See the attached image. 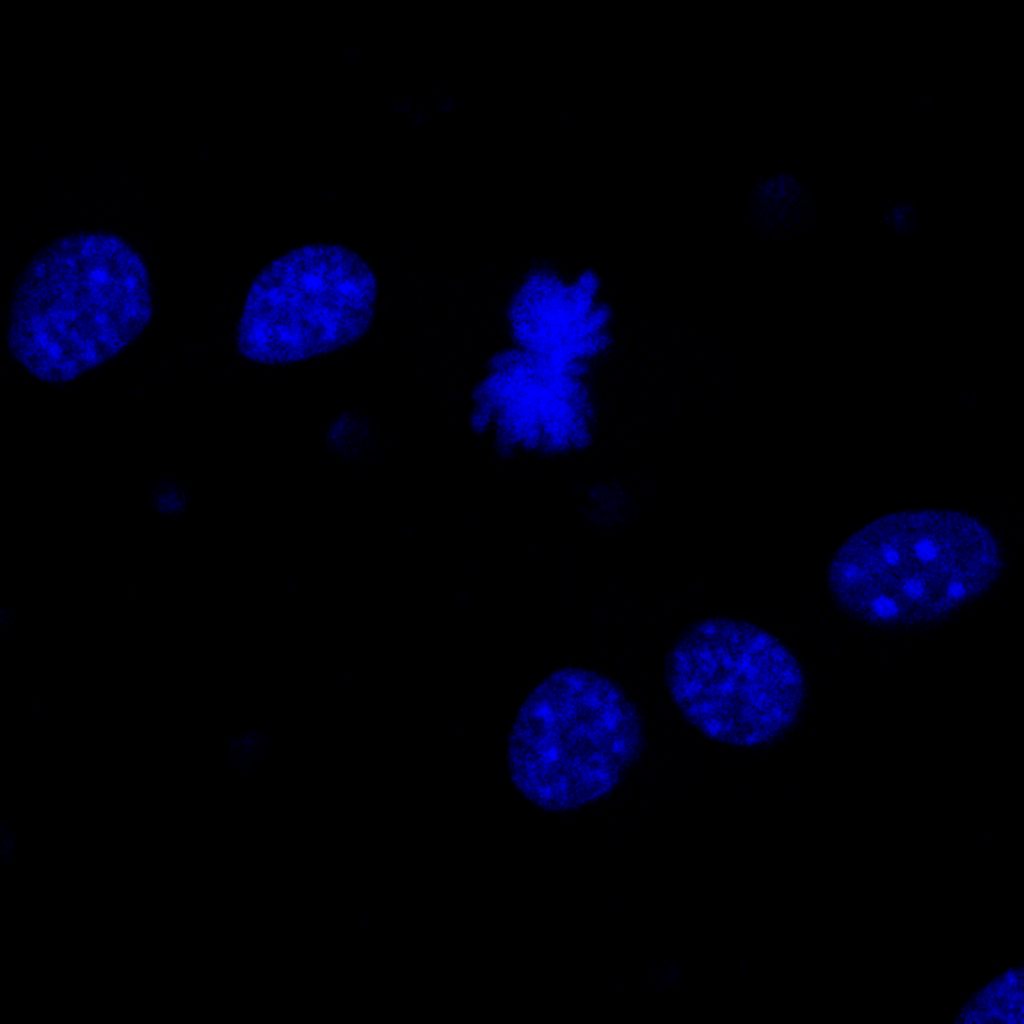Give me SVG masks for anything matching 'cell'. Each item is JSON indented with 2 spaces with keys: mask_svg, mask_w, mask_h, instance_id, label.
Wrapping results in <instances>:
<instances>
[{
  "mask_svg": "<svg viewBox=\"0 0 1024 1024\" xmlns=\"http://www.w3.org/2000/svg\"><path fill=\"white\" fill-rule=\"evenodd\" d=\"M140 253L102 231L60 237L16 281L7 322L11 357L33 378L66 384L113 360L153 316Z\"/></svg>",
  "mask_w": 1024,
  "mask_h": 1024,
  "instance_id": "6da1fadb",
  "label": "cell"
},
{
  "mask_svg": "<svg viewBox=\"0 0 1024 1024\" xmlns=\"http://www.w3.org/2000/svg\"><path fill=\"white\" fill-rule=\"evenodd\" d=\"M1004 565L1000 543L976 517L946 509L886 514L832 556L828 589L852 618L881 628L938 623L983 596Z\"/></svg>",
  "mask_w": 1024,
  "mask_h": 1024,
  "instance_id": "7a4b0ae2",
  "label": "cell"
},
{
  "mask_svg": "<svg viewBox=\"0 0 1024 1024\" xmlns=\"http://www.w3.org/2000/svg\"><path fill=\"white\" fill-rule=\"evenodd\" d=\"M645 747L642 714L622 686L597 671L567 667L542 679L518 709L508 771L532 805L573 812L609 796Z\"/></svg>",
  "mask_w": 1024,
  "mask_h": 1024,
  "instance_id": "3957f363",
  "label": "cell"
},
{
  "mask_svg": "<svg viewBox=\"0 0 1024 1024\" xmlns=\"http://www.w3.org/2000/svg\"><path fill=\"white\" fill-rule=\"evenodd\" d=\"M664 683L688 725L738 749L782 740L807 698L795 653L764 627L728 616L699 619L677 636L665 658Z\"/></svg>",
  "mask_w": 1024,
  "mask_h": 1024,
  "instance_id": "277c9868",
  "label": "cell"
},
{
  "mask_svg": "<svg viewBox=\"0 0 1024 1024\" xmlns=\"http://www.w3.org/2000/svg\"><path fill=\"white\" fill-rule=\"evenodd\" d=\"M462 421L498 465L560 467L597 446L601 402L585 369L504 341L469 388Z\"/></svg>",
  "mask_w": 1024,
  "mask_h": 1024,
  "instance_id": "5b68a950",
  "label": "cell"
},
{
  "mask_svg": "<svg viewBox=\"0 0 1024 1024\" xmlns=\"http://www.w3.org/2000/svg\"><path fill=\"white\" fill-rule=\"evenodd\" d=\"M377 279L337 244H309L268 263L252 281L236 329L245 359L286 365L353 345L370 330Z\"/></svg>",
  "mask_w": 1024,
  "mask_h": 1024,
  "instance_id": "8992f818",
  "label": "cell"
},
{
  "mask_svg": "<svg viewBox=\"0 0 1024 1024\" xmlns=\"http://www.w3.org/2000/svg\"><path fill=\"white\" fill-rule=\"evenodd\" d=\"M614 320L596 270L568 271L544 260L529 265L512 283L501 312L507 342L597 366L614 347Z\"/></svg>",
  "mask_w": 1024,
  "mask_h": 1024,
  "instance_id": "52a82bcc",
  "label": "cell"
},
{
  "mask_svg": "<svg viewBox=\"0 0 1024 1024\" xmlns=\"http://www.w3.org/2000/svg\"><path fill=\"white\" fill-rule=\"evenodd\" d=\"M1024 968L1013 963L979 984L959 1005L957 1024H1023Z\"/></svg>",
  "mask_w": 1024,
  "mask_h": 1024,
  "instance_id": "ba28073f",
  "label": "cell"
},
{
  "mask_svg": "<svg viewBox=\"0 0 1024 1024\" xmlns=\"http://www.w3.org/2000/svg\"><path fill=\"white\" fill-rule=\"evenodd\" d=\"M750 208L758 225L776 231L800 225L809 217L812 207L810 196L799 181L778 174L755 186Z\"/></svg>",
  "mask_w": 1024,
  "mask_h": 1024,
  "instance_id": "9c48e42d",
  "label": "cell"
},
{
  "mask_svg": "<svg viewBox=\"0 0 1024 1024\" xmlns=\"http://www.w3.org/2000/svg\"><path fill=\"white\" fill-rule=\"evenodd\" d=\"M326 439L328 446L337 454L355 458L370 447L372 434L365 421L345 416L331 426Z\"/></svg>",
  "mask_w": 1024,
  "mask_h": 1024,
  "instance_id": "30bf717a",
  "label": "cell"
},
{
  "mask_svg": "<svg viewBox=\"0 0 1024 1024\" xmlns=\"http://www.w3.org/2000/svg\"><path fill=\"white\" fill-rule=\"evenodd\" d=\"M153 502L160 512L177 513L185 506L186 494L176 483L163 481L153 492Z\"/></svg>",
  "mask_w": 1024,
  "mask_h": 1024,
  "instance_id": "8fae6325",
  "label": "cell"
},
{
  "mask_svg": "<svg viewBox=\"0 0 1024 1024\" xmlns=\"http://www.w3.org/2000/svg\"><path fill=\"white\" fill-rule=\"evenodd\" d=\"M886 221L896 231L909 232L916 225V211L910 204H898L888 212Z\"/></svg>",
  "mask_w": 1024,
  "mask_h": 1024,
  "instance_id": "7c38bea8",
  "label": "cell"
}]
</instances>
